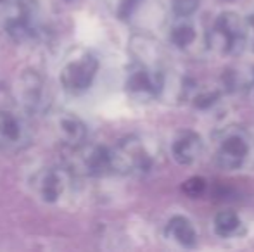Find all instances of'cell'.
<instances>
[{
	"mask_svg": "<svg viewBox=\"0 0 254 252\" xmlns=\"http://www.w3.org/2000/svg\"><path fill=\"white\" fill-rule=\"evenodd\" d=\"M248 23L235 12H223L214 21L211 31V44L221 54L237 55L244 50L248 38Z\"/></svg>",
	"mask_w": 254,
	"mask_h": 252,
	"instance_id": "1",
	"label": "cell"
},
{
	"mask_svg": "<svg viewBox=\"0 0 254 252\" xmlns=\"http://www.w3.org/2000/svg\"><path fill=\"white\" fill-rule=\"evenodd\" d=\"M113 171L125 175H142L147 173L152 166V159L145 151L144 144L138 138L128 137L121 140L114 149H111Z\"/></svg>",
	"mask_w": 254,
	"mask_h": 252,
	"instance_id": "2",
	"label": "cell"
},
{
	"mask_svg": "<svg viewBox=\"0 0 254 252\" xmlns=\"http://www.w3.org/2000/svg\"><path fill=\"white\" fill-rule=\"evenodd\" d=\"M99 69V61L90 52H81L69 59L61 71V83L66 90L80 94L90 88Z\"/></svg>",
	"mask_w": 254,
	"mask_h": 252,
	"instance_id": "3",
	"label": "cell"
},
{
	"mask_svg": "<svg viewBox=\"0 0 254 252\" xmlns=\"http://www.w3.org/2000/svg\"><path fill=\"white\" fill-rule=\"evenodd\" d=\"M164 87L163 73L147 64H138L127 78V92L138 101H149L159 95Z\"/></svg>",
	"mask_w": 254,
	"mask_h": 252,
	"instance_id": "4",
	"label": "cell"
},
{
	"mask_svg": "<svg viewBox=\"0 0 254 252\" xmlns=\"http://www.w3.org/2000/svg\"><path fill=\"white\" fill-rule=\"evenodd\" d=\"M249 155V144L241 131H228L218 145L216 164L221 169L234 171L246 162Z\"/></svg>",
	"mask_w": 254,
	"mask_h": 252,
	"instance_id": "5",
	"label": "cell"
},
{
	"mask_svg": "<svg viewBox=\"0 0 254 252\" xmlns=\"http://www.w3.org/2000/svg\"><path fill=\"white\" fill-rule=\"evenodd\" d=\"M28 140V131L23 119L10 111H0V147L19 149Z\"/></svg>",
	"mask_w": 254,
	"mask_h": 252,
	"instance_id": "6",
	"label": "cell"
},
{
	"mask_svg": "<svg viewBox=\"0 0 254 252\" xmlns=\"http://www.w3.org/2000/svg\"><path fill=\"white\" fill-rule=\"evenodd\" d=\"M67 187V176L61 169H44L42 173L37 175L35 180V190L37 195L44 202L54 204L57 202L63 194L66 192Z\"/></svg>",
	"mask_w": 254,
	"mask_h": 252,
	"instance_id": "7",
	"label": "cell"
},
{
	"mask_svg": "<svg viewBox=\"0 0 254 252\" xmlns=\"http://www.w3.org/2000/svg\"><path fill=\"white\" fill-rule=\"evenodd\" d=\"M202 138L199 137L195 131L185 130L180 131L175 138L173 145H171V154H173L175 161L182 166L194 164L202 154Z\"/></svg>",
	"mask_w": 254,
	"mask_h": 252,
	"instance_id": "8",
	"label": "cell"
},
{
	"mask_svg": "<svg viewBox=\"0 0 254 252\" xmlns=\"http://www.w3.org/2000/svg\"><path fill=\"white\" fill-rule=\"evenodd\" d=\"M164 233H166L168 239H171L182 247L192 249V247L197 246V232H195L190 219H187L185 216H173L166 223Z\"/></svg>",
	"mask_w": 254,
	"mask_h": 252,
	"instance_id": "9",
	"label": "cell"
},
{
	"mask_svg": "<svg viewBox=\"0 0 254 252\" xmlns=\"http://www.w3.org/2000/svg\"><path fill=\"white\" fill-rule=\"evenodd\" d=\"M81 164L88 175H106L107 171H113V157H111V149L102 145H95L83 152L81 155Z\"/></svg>",
	"mask_w": 254,
	"mask_h": 252,
	"instance_id": "10",
	"label": "cell"
},
{
	"mask_svg": "<svg viewBox=\"0 0 254 252\" xmlns=\"http://www.w3.org/2000/svg\"><path fill=\"white\" fill-rule=\"evenodd\" d=\"M195 26L189 17H180L170 30V42L177 49H187L195 42Z\"/></svg>",
	"mask_w": 254,
	"mask_h": 252,
	"instance_id": "11",
	"label": "cell"
},
{
	"mask_svg": "<svg viewBox=\"0 0 254 252\" xmlns=\"http://www.w3.org/2000/svg\"><path fill=\"white\" fill-rule=\"evenodd\" d=\"M59 130L61 135H63V140L67 145H73V147H80L85 142V138H87V126L80 119L71 118V116L61 119Z\"/></svg>",
	"mask_w": 254,
	"mask_h": 252,
	"instance_id": "12",
	"label": "cell"
},
{
	"mask_svg": "<svg viewBox=\"0 0 254 252\" xmlns=\"http://www.w3.org/2000/svg\"><path fill=\"white\" fill-rule=\"evenodd\" d=\"M214 233L221 239H228V237H235L242 228V221L234 211H221L214 216L213 221Z\"/></svg>",
	"mask_w": 254,
	"mask_h": 252,
	"instance_id": "13",
	"label": "cell"
},
{
	"mask_svg": "<svg viewBox=\"0 0 254 252\" xmlns=\"http://www.w3.org/2000/svg\"><path fill=\"white\" fill-rule=\"evenodd\" d=\"M199 2L201 0H171V5L178 17H189L197 10Z\"/></svg>",
	"mask_w": 254,
	"mask_h": 252,
	"instance_id": "14",
	"label": "cell"
},
{
	"mask_svg": "<svg viewBox=\"0 0 254 252\" xmlns=\"http://www.w3.org/2000/svg\"><path fill=\"white\" fill-rule=\"evenodd\" d=\"M182 190L189 195V197H199L206 192V180L201 178V176H192L187 182L184 183Z\"/></svg>",
	"mask_w": 254,
	"mask_h": 252,
	"instance_id": "15",
	"label": "cell"
},
{
	"mask_svg": "<svg viewBox=\"0 0 254 252\" xmlns=\"http://www.w3.org/2000/svg\"><path fill=\"white\" fill-rule=\"evenodd\" d=\"M218 92L216 90H206V92H201V94L197 95V97L194 99L195 101V107H199V109H207V107H211V105L214 104V102L218 101Z\"/></svg>",
	"mask_w": 254,
	"mask_h": 252,
	"instance_id": "16",
	"label": "cell"
},
{
	"mask_svg": "<svg viewBox=\"0 0 254 252\" xmlns=\"http://www.w3.org/2000/svg\"><path fill=\"white\" fill-rule=\"evenodd\" d=\"M142 0H121L120 3V16L123 17H130L131 14H133V10L138 7V3H140Z\"/></svg>",
	"mask_w": 254,
	"mask_h": 252,
	"instance_id": "17",
	"label": "cell"
},
{
	"mask_svg": "<svg viewBox=\"0 0 254 252\" xmlns=\"http://www.w3.org/2000/svg\"><path fill=\"white\" fill-rule=\"evenodd\" d=\"M248 26H249V30L254 31V12L248 17ZM253 45H254V42H253Z\"/></svg>",
	"mask_w": 254,
	"mask_h": 252,
	"instance_id": "18",
	"label": "cell"
}]
</instances>
